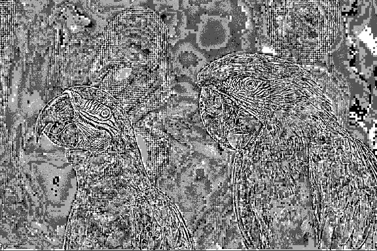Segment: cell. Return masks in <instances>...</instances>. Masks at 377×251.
<instances>
[{"mask_svg":"<svg viewBox=\"0 0 377 251\" xmlns=\"http://www.w3.org/2000/svg\"><path fill=\"white\" fill-rule=\"evenodd\" d=\"M168 40L160 16L147 8H132L107 26L101 50L102 67L119 65L165 68Z\"/></svg>","mask_w":377,"mask_h":251,"instance_id":"1","label":"cell"},{"mask_svg":"<svg viewBox=\"0 0 377 251\" xmlns=\"http://www.w3.org/2000/svg\"><path fill=\"white\" fill-rule=\"evenodd\" d=\"M165 68L119 65L106 68L100 88L122 105L128 114L140 110H150L165 98Z\"/></svg>","mask_w":377,"mask_h":251,"instance_id":"2","label":"cell"},{"mask_svg":"<svg viewBox=\"0 0 377 251\" xmlns=\"http://www.w3.org/2000/svg\"><path fill=\"white\" fill-rule=\"evenodd\" d=\"M74 117L75 108L66 90L49 101L41 111L36 124L37 138L40 137L47 126L72 121Z\"/></svg>","mask_w":377,"mask_h":251,"instance_id":"3","label":"cell"}]
</instances>
